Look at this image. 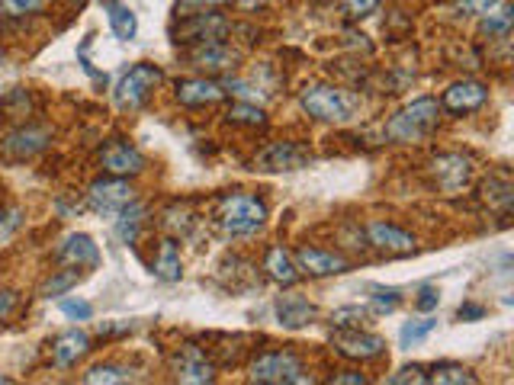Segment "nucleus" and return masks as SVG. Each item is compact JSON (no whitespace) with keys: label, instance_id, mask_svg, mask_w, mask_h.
I'll return each instance as SVG.
<instances>
[{"label":"nucleus","instance_id":"f257e3e1","mask_svg":"<svg viewBox=\"0 0 514 385\" xmlns=\"http://www.w3.org/2000/svg\"><path fill=\"white\" fill-rule=\"evenodd\" d=\"M437 122H441V103L434 97H421V100H412L408 106H402V110L386 122V135H389V142H399V145L425 142V138L437 129Z\"/></svg>","mask_w":514,"mask_h":385},{"label":"nucleus","instance_id":"f03ea898","mask_svg":"<svg viewBox=\"0 0 514 385\" xmlns=\"http://www.w3.org/2000/svg\"><path fill=\"white\" fill-rule=\"evenodd\" d=\"M216 222L225 235L232 238H248L254 231H261L267 222V206L264 199H257L251 193H229L219 199Z\"/></svg>","mask_w":514,"mask_h":385},{"label":"nucleus","instance_id":"7ed1b4c3","mask_svg":"<svg viewBox=\"0 0 514 385\" xmlns=\"http://www.w3.org/2000/svg\"><path fill=\"white\" fill-rule=\"evenodd\" d=\"M299 103L302 110H306L312 119L319 122H351L354 113H357V97L347 94V90L335 87V84H312L299 94Z\"/></svg>","mask_w":514,"mask_h":385},{"label":"nucleus","instance_id":"20e7f679","mask_svg":"<svg viewBox=\"0 0 514 385\" xmlns=\"http://www.w3.org/2000/svg\"><path fill=\"white\" fill-rule=\"evenodd\" d=\"M251 379L264 385H296L306 382V366L293 350H267L251 363Z\"/></svg>","mask_w":514,"mask_h":385},{"label":"nucleus","instance_id":"39448f33","mask_svg":"<svg viewBox=\"0 0 514 385\" xmlns=\"http://www.w3.org/2000/svg\"><path fill=\"white\" fill-rule=\"evenodd\" d=\"M164 81L161 68L148 65V61H139L135 68H129L123 74V81L116 84V103L123 106V110H139L145 106V100L155 94V87Z\"/></svg>","mask_w":514,"mask_h":385},{"label":"nucleus","instance_id":"423d86ee","mask_svg":"<svg viewBox=\"0 0 514 385\" xmlns=\"http://www.w3.org/2000/svg\"><path fill=\"white\" fill-rule=\"evenodd\" d=\"M135 203V190L126 177H107V180H94L87 187V206L100 212V215H116L119 209H126Z\"/></svg>","mask_w":514,"mask_h":385},{"label":"nucleus","instance_id":"0eeeda50","mask_svg":"<svg viewBox=\"0 0 514 385\" xmlns=\"http://www.w3.org/2000/svg\"><path fill=\"white\" fill-rule=\"evenodd\" d=\"M431 177L437 183V190L447 196H457L460 190L470 187L473 180V161L463 154H437L431 161Z\"/></svg>","mask_w":514,"mask_h":385},{"label":"nucleus","instance_id":"6e6552de","mask_svg":"<svg viewBox=\"0 0 514 385\" xmlns=\"http://www.w3.org/2000/svg\"><path fill=\"white\" fill-rule=\"evenodd\" d=\"M49 142H52V132L45 129V126H20V129H13L4 138V145H0V154H4V158L13 161V164L33 161L36 154H42L45 148H49Z\"/></svg>","mask_w":514,"mask_h":385},{"label":"nucleus","instance_id":"1a4fd4ad","mask_svg":"<svg viewBox=\"0 0 514 385\" xmlns=\"http://www.w3.org/2000/svg\"><path fill=\"white\" fill-rule=\"evenodd\" d=\"M187 61L193 71H200L203 77H213V74H225L238 68V52L232 49V45H225L222 39L216 42H200L193 45V49L187 52Z\"/></svg>","mask_w":514,"mask_h":385},{"label":"nucleus","instance_id":"9d476101","mask_svg":"<svg viewBox=\"0 0 514 385\" xmlns=\"http://www.w3.org/2000/svg\"><path fill=\"white\" fill-rule=\"evenodd\" d=\"M171 369H174V376L187 385H206V382L216 379V366L209 363L203 347H196V344L177 347L171 353Z\"/></svg>","mask_w":514,"mask_h":385},{"label":"nucleus","instance_id":"9b49d317","mask_svg":"<svg viewBox=\"0 0 514 385\" xmlns=\"http://www.w3.org/2000/svg\"><path fill=\"white\" fill-rule=\"evenodd\" d=\"M97 161L110 177H135V174L145 171V154L135 145L123 142V138L103 145L100 154H97Z\"/></svg>","mask_w":514,"mask_h":385},{"label":"nucleus","instance_id":"f8f14e48","mask_svg":"<svg viewBox=\"0 0 514 385\" xmlns=\"http://www.w3.org/2000/svg\"><path fill=\"white\" fill-rule=\"evenodd\" d=\"M312 161V154L306 145L299 142H274L267 145L264 151H257L254 167L257 171H299Z\"/></svg>","mask_w":514,"mask_h":385},{"label":"nucleus","instance_id":"ddd939ff","mask_svg":"<svg viewBox=\"0 0 514 385\" xmlns=\"http://www.w3.org/2000/svg\"><path fill=\"white\" fill-rule=\"evenodd\" d=\"M335 350L341 353V357H347V360L367 363V360L383 357L386 341H383V337H376V334L360 331V328H347V331L338 328V334H335Z\"/></svg>","mask_w":514,"mask_h":385},{"label":"nucleus","instance_id":"4468645a","mask_svg":"<svg viewBox=\"0 0 514 385\" xmlns=\"http://www.w3.org/2000/svg\"><path fill=\"white\" fill-rule=\"evenodd\" d=\"M486 100H489L486 84H479V81H457V84H450L444 90L441 110H447L453 116H463V113H476Z\"/></svg>","mask_w":514,"mask_h":385},{"label":"nucleus","instance_id":"2eb2a0df","mask_svg":"<svg viewBox=\"0 0 514 385\" xmlns=\"http://www.w3.org/2000/svg\"><path fill=\"white\" fill-rule=\"evenodd\" d=\"M225 97H229V90H225V84L213 81V77H190V81L177 84V103L190 106V110L222 103Z\"/></svg>","mask_w":514,"mask_h":385},{"label":"nucleus","instance_id":"dca6fc26","mask_svg":"<svg viewBox=\"0 0 514 385\" xmlns=\"http://www.w3.org/2000/svg\"><path fill=\"white\" fill-rule=\"evenodd\" d=\"M367 241L373 244L376 251H383L389 257H402L415 251V238L402 231L399 225L392 222H370L367 225Z\"/></svg>","mask_w":514,"mask_h":385},{"label":"nucleus","instance_id":"f3484780","mask_svg":"<svg viewBox=\"0 0 514 385\" xmlns=\"http://www.w3.org/2000/svg\"><path fill=\"white\" fill-rule=\"evenodd\" d=\"M296 267H299V273L319 280V276H338L351 264H347V260L335 251H322V248H309V244H302V248L296 251Z\"/></svg>","mask_w":514,"mask_h":385},{"label":"nucleus","instance_id":"a211bd4d","mask_svg":"<svg viewBox=\"0 0 514 385\" xmlns=\"http://www.w3.org/2000/svg\"><path fill=\"white\" fill-rule=\"evenodd\" d=\"M58 260H62L65 267H78V270H94L100 264V248L94 244L90 235H68L62 241V248H58Z\"/></svg>","mask_w":514,"mask_h":385},{"label":"nucleus","instance_id":"6ab92c4d","mask_svg":"<svg viewBox=\"0 0 514 385\" xmlns=\"http://www.w3.org/2000/svg\"><path fill=\"white\" fill-rule=\"evenodd\" d=\"M225 29H229V23H225L222 17H216V13H196V17H190L184 26H180L177 42H190V45L216 42L225 36Z\"/></svg>","mask_w":514,"mask_h":385},{"label":"nucleus","instance_id":"aec40b11","mask_svg":"<svg viewBox=\"0 0 514 385\" xmlns=\"http://www.w3.org/2000/svg\"><path fill=\"white\" fill-rule=\"evenodd\" d=\"M87 353H90V337L84 331H65L52 344V363L62 369H71V366H78V360H84Z\"/></svg>","mask_w":514,"mask_h":385},{"label":"nucleus","instance_id":"412c9836","mask_svg":"<svg viewBox=\"0 0 514 385\" xmlns=\"http://www.w3.org/2000/svg\"><path fill=\"white\" fill-rule=\"evenodd\" d=\"M315 315H319V312H315V305L309 299H302V296H280L277 299V318H280V325L290 328V331L312 325Z\"/></svg>","mask_w":514,"mask_h":385},{"label":"nucleus","instance_id":"4be33fe9","mask_svg":"<svg viewBox=\"0 0 514 385\" xmlns=\"http://www.w3.org/2000/svg\"><path fill=\"white\" fill-rule=\"evenodd\" d=\"M264 270H267L270 280L280 283V286H293V283L299 280V267L293 264L290 251H283V248H270V251H267V257H264Z\"/></svg>","mask_w":514,"mask_h":385},{"label":"nucleus","instance_id":"5701e85b","mask_svg":"<svg viewBox=\"0 0 514 385\" xmlns=\"http://www.w3.org/2000/svg\"><path fill=\"white\" fill-rule=\"evenodd\" d=\"M482 199L489 203V209H495L498 215H508L511 203H514V187L508 177H489L486 187H482Z\"/></svg>","mask_w":514,"mask_h":385},{"label":"nucleus","instance_id":"b1692460","mask_svg":"<svg viewBox=\"0 0 514 385\" xmlns=\"http://www.w3.org/2000/svg\"><path fill=\"white\" fill-rule=\"evenodd\" d=\"M155 276L161 283H177L180 276H184V264H180V251H177L174 238L161 244V254L155 260Z\"/></svg>","mask_w":514,"mask_h":385},{"label":"nucleus","instance_id":"393cba45","mask_svg":"<svg viewBox=\"0 0 514 385\" xmlns=\"http://www.w3.org/2000/svg\"><path fill=\"white\" fill-rule=\"evenodd\" d=\"M135 373L129 366H119V363H100V366H90L87 373L81 376V382L87 385H119V382H132Z\"/></svg>","mask_w":514,"mask_h":385},{"label":"nucleus","instance_id":"a878e982","mask_svg":"<svg viewBox=\"0 0 514 385\" xmlns=\"http://www.w3.org/2000/svg\"><path fill=\"white\" fill-rule=\"evenodd\" d=\"M107 17H110V29H113L116 39L132 42L135 33H139V20H135V13L126 4H116V0L107 4Z\"/></svg>","mask_w":514,"mask_h":385},{"label":"nucleus","instance_id":"bb28decb","mask_svg":"<svg viewBox=\"0 0 514 385\" xmlns=\"http://www.w3.org/2000/svg\"><path fill=\"white\" fill-rule=\"evenodd\" d=\"M116 215H119L116 225H113L116 238L123 241V244H135V238H139V228H142V222H145V209H142V206H135V203H129L126 209H119Z\"/></svg>","mask_w":514,"mask_h":385},{"label":"nucleus","instance_id":"cd10ccee","mask_svg":"<svg viewBox=\"0 0 514 385\" xmlns=\"http://www.w3.org/2000/svg\"><path fill=\"white\" fill-rule=\"evenodd\" d=\"M511 23H514V7H508L502 0V4L486 13V20H482V33H486L489 39H505L511 33Z\"/></svg>","mask_w":514,"mask_h":385},{"label":"nucleus","instance_id":"c85d7f7f","mask_svg":"<svg viewBox=\"0 0 514 385\" xmlns=\"http://www.w3.org/2000/svg\"><path fill=\"white\" fill-rule=\"evenodd\" d=\"M428 382H437V385H476V373H470L466 366L460 363H437L431 373H428Z\"/></svg>","mask_w":514,"mask_h":385},{"label":"nucleus","instance_id":"c756f323","mask_svg":"<svg viewBox=\"0 0 514 385\" xmlns=\"http://www.w3.org/2000/svg\"><path fill=\"white\" fill-rule=\"evenodd\" d=\"M81 283V270L78 267H68V270H55L52 280L42 286V296L45 299H55V296H65L68 289H74Z\"/></svg>","mask_w":514,"mask_h":385},{"label":"nucleus","instance_id":"7c9ffc66","mask_svg":"<svg viewBox=\"0 0 514 385\" xmlns=\"http://www.w3.org/2000/svg\"><path fill=\"white\" fill-rule=\"evenodd\" d=\"M49 0H0V17L7 20H26L33 17V13L45 10Z\"/></svg>","mask_w":514,"mask_h":385},{"label":"nucleus","instance_id":"2f4dec72","mask_svg":"<svg viewBox=\"0 0 514 385\" xmlns=\"http://www.w3.org/2000/svg\"><path fill=\"white\" fill-rule=\"evenodd\" d=\"M225 119L229 122H238V126H264V110L261 106H254V103H232L229 106V113H225Z\"/></svg>","mask_w":514,"mask_h":385},{"label":"nucleus","instance_id":"473e14b6","mask_svg":"<svg viewBox=\"0 0 514 385\" xmlns=\"http://www.w3.org/2000/svg\"><path fill=\"white\" fill-rule=\"evenodd\" d=\"M437 328V321L434 318H415V321H405L399 337H402V344L405 347H412V344H421L425 337Z\"/></svg>","mask_w":514,"mask_h":385},{"label":"nucleus","instance_id":"72a5a7b5","mask_svg":"<svg viewBox=\"0 0 514 385\" xmlns=\"http://www.w3.org/2000/svg\"><path fill=\"white\" fill-rule=\"evenodd\" d=\"M364 321H367V308H360V305H347V308H338L335 315H331V325L335 328H364Z\"/></svg>","mask_w":514,"mask_h":385},{"label":"nucleus","instance_id":"f704fd0d","mask_svg":"<svg viewBox=\"0 0 514 385\" xmlns=\"http://www.w3.org/2000/svg\"><path fill=\"white\" fill-rule=\"evenodd\" d=\"M370 302H373V312H380V315L396 312L399 302H402V292H399V289H383V286H376V289H373V296H370Z\"/></svg>","mask_w":514,"mask_h":385},{"label":"nucleus","instance_id":"c9c22d12","mask_svg":"<svg viewBox=\"0 0 514 385\" xmlns=\"http://www.w3.org/2000/svg\"><path fill=\"white\" fill-rule=\"evenodd\" d=\"M498 4H502V0H457V10L463 17H486V13Z\"/></svg>","mask_w":514,"mask_h":385},{"label":"nucleus","instance_id":"e433bc0d","mask_svg":"<svg viewBox=\"0 0 514 385\" xmlns=\"http://www.w3.org/2000/svg\"><path fill=\"white\" fill-rule=\"evenodd\" d=\"M380 4H383V0H344L341 7H344V13L351 20H360V17H370V13L380 7Z\"/></svg>","mask_w":514,"mask_h":385},{"label":"nucleus","instance_id":"4c0bfd02","mask_svg":"<svg viewBox=\"0 0 514 385\" xmlns=\"http://www.w3.org/2000/svg\"><path fill=\"white\" fill-rule=\"evenodd\" d=\"M408 382H415V385L428 382L425 366H405V369H399L396 376H389V385H408Z\"/></svg>","mask_w":514,"mask_h":385},{"label":"nucleus","instance_id":"58836bf2","mask_svg":"<svg viewBox=\"0 0 514 385\" xmlns=\"http://www.w3.org/2000/svg\"><path fill=\"white\" fill-rule=\"evenodd\" d=\"M62 312L74 321H87L90 315H94V308H90V302H84V299H65Z\"/></svg>","mask_w":514,"mask_h":385},{"label":"nucleus","instance_id":"ea45409f","mask_svg":"<svg viewBox=\"0 0 514 385\" xmlns=\"http://www.w3.org/2000/svg\"><path fill=\"white\" fill-rule=\"evenodd\" d=\"M20 305V296L13 289H0V321H7L13 312H17Z\"/></svg>","mask_w":514,"mask_h":385},{"label":"nucleus","instance_id":"a19ab883","mask_svg":"<svg viewBox=\"0 0 514 385\" xmlns=\"http://www.w3.org/2000/svg\"><path fill=\"white\" fill-rule=\"evenodd\" d=\"M17 228H20V215L17 212H0V244L10 241Z\"/></svg>","mask_w":514,"mask_h":385},{"label":"nucleus","instance_id":"79ce46f5","mask_svg":"<svg viewBox=\"0 0 514 385\" xmlns=\"http://www.w3.org/2000/svg\"><path fill=\"white\" fill-rule=\"evenodd\" d=\"M437 302H441V296H437L434 286H425L421 289V299H418V308L421 312H431V308H437Z\"/></svg>","mask_w":514,"mask_h":385},{"label":"nucleus","instance_id":"37998d69","mask_svg":"<svg viewBox=\"0 0 514 385\" xmlns=\"http://www.w3.org/2000/svg\"><path fill=\"white\" fill-rule=\"evenodd\" d=\"M463 321H476V318H482V315H486V308H482V305H460V312H457Z\"/></svg>","mask_w":514,"mask_h":385},{"label":"nucleus","instance_id":"c03bdc74","mask_svg":"<svg viewBox=\"0 0 514 385\" xmlns=\"http://www.w3.org/2000/svg\"><path fill=\"white\" fill-rule=\"evenodd\" d=\"M331 382H338V385H367V376H360V373H341V376H331Z\"/></svg>","mask_w":514,"mask_h":385},{"label":"nucleus","instance_id":"a18cd8bd","mask_svg":"<svg viewBox=\"0 0 514 385\" xmlns=\"http://www.w3.org/2000/svg\"><path fill=\"white\" fill-rule=\"evenodd\" d=\"M203 4H213V7H225V4H232V0H203Z\"/></svg>","mask_w":514,"mask_h":385},{"label":"nucleus","instance_id":"49530a36","mask_svg":"<svg viewBox=\"0 0 514 385\" xmlns=\"http://www.w3.org/2000/svg\"><path fill=\"white\" fill-rule=\"evenodd\" d=\"M10 382H13L10 376H0V385H10Z\"/></svg>","mask_w":514,"mask_h":385},{"label":"nucleus","instance_id":"de8ad7c7","mask_svg":"<svg viewBox=\"0 0 514 385\" xmlns=\"http://www.w3.org/2000/svg\"><path fill=\"white\" fill-rule=\"evenodd\" d=\"M0 61H4V49H0Z\"/></svg>","mask_w":514,"mask_h":385}]
</instances>
